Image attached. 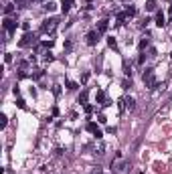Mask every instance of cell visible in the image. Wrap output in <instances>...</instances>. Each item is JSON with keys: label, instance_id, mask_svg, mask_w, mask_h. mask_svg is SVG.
I'll list each match as a JSON object with an SVG mask.
<instances>
[{"label": "cell", "instance_id": "6da1fadb", "mask_svg": "<svg viewBox=\"0 0 172 174\" xmlns=\"http://www.w3.org/2000/svg\"><path fill=\"white\" fill-rule=\"evenodd\" d=\"M112 170H113V174H130L132 164H130L128 158H122V156L118 154V158L112 162Z\"/></svg>", "mask_w": 172, "mask_h": 174}, {"label": "cell", "instance_id": "7a4b0ae2", "mask_svg": "<svg viewBox=\"0 0 172 174\" xmlns=\"http://www.w3.org/2000/svg\"><path fill=\"white\" fill-rule=\"evenodd\" d=\"M142 77H144V83H146L148 89H156V87H158V81L154 77V69H146Z\"/></svg>", "mask_w": 172, "mask_h": 174}, {"label": "cell", "instance_id": "3957f363", "mask_svg": "<svg viewBox=\"0 0 172 174\" xmlns=\"http://www.w3.org/2000/svg\"><path fill=\"white\" fill-rule=\"evenodd\" d=\"M57 22H59L57 18H47V20H43V22H41V33H43V34L53 33L55 28H57Z\"/></svg>", "mask_w": 172, "mask_h": 174}, {"label": "cell", "instance_id": "277c9868", "mask_svg": "<svg viewBox=\"0 0 172 174\" xmlns=\"http://www.w3.org/2000/svg\"><path fill=\"white\" fill-rule=\"evenodd\" d=\"M34 43H37V34L27 33L22 37V40H20V47H28V45H34Z\"/></svg>", "mask_w": 172, "mask_h": 174}, {"label": "cell", "instance_id": "5b68a950", "mask_svg": "<svg viewBox=\"0 0 172 174\" xmlns=\"http://www.w3.org/2000/svg\"><path fill=\"white\" fill-rule=\"evenodd\" d=\"M87 132H91L93 136H95V138H101V130L99 127H97V124H93V121H89V124H87Z\"/></svg>", "mask_w": 172, "mask_h": 174}, {"label": "cell", "instance_id": "8992f818", "mask_svg": "<svg viewBox=\"0 0 172 174\" xmlns=\"http://www.w3.org/2000/svg\"><path fill=\"white\" fill-rule=\"evenodd\" d=\"M4 28L12 34L14 31H16V22H14V20H10V18H4Z\"/></svg>", "mask_w": 172, "mask_h": 174}, {"label": "cell", "instance_id": "52a82bcc", "mask_svg": "<svg viewBox=\"0 0 172 174\" xmlns=\"http://www.w3.org/2000/svg\"><path fill=\"white\" fill-rule=\"evenodd\" d=\"M97 37H99V33H97V31L87 33V45H95V43H97Z\"/></svg>", "mask_w": 172, "mask_h": 174}, {"label": "cell", "instance_id": "ba28073f", "mask_svg": "<svg viewBox=\"0 0 172 174\" xmlns=\"http://www.w3.org/2000/svg\"><path fill=\"white\" fill-rule=\"evenodd\" d=\"M156 24H158V27H164L166 24V18H164V12H162V10H156Z\"/></svg>", "mask_w": 172, "mask_h": 174}, {"label": "cell", "instance_id": "9c48e42d", "mask_svg": "<svg viewBox=\"0 0 172 174\" xmlns=\"http://www.w3.org/2000/svg\"><path fill=\"white\" fill-rule=\"evenodd\" d=\"M146 10L148 12H156L158 8H156V0H146Z\"/></svg>", "mask_w": 172, "mask_h": 174}, {"label": "cell", "instance_id": "30bf717a", "mask_svg": "<svg viewBox=\"0 0 172 174\" xmlns=\"http://www.w3.org/2000/svg\"><path fill=\"white\" fill-rule=\"evenodd\" d=\"M124 103H126V109H130V111L136 107V101H134V97H124Z\"/></svg>", "mask_w": 172, "mask_h": 174}, {"label": "cell", "instance_id": "8fae6325", "mask_svg": "<svg viewBox=\"0 0 172 174\" xmlns=\"http://www.w3.org/2000/svg\"><path fill=\"white\" fill-rule=\"evenodd\" d=\"M107 27H109V20H99V24H97V33H105Z\"/></svg>", "mask_w": 172, "mask_h": 174}, {"label": "cell", "instance_id": "7c38bea8", "mask_svg": "<svg viewBox=\"0 0 172 174\" xmlns=\"http://www.w3.org/2000/svg\"><path fill=\"white\" fill-rule=\"evenodd\" d=\"M61 2H63V12H69L73 6V0H61Z\"/></svg>", "mask_w": 172, "mask_h": 174}, {"label": "cell", "instance_id": "4fadbf2b", "mask_svg": "<svg viewBox=\"0 0 172 174\" xmlns=\"http://www.w3.org/2000/svg\"><path fill=\"white\" fill-rule=\"evenodd\" d=\"M97 103H101V105H107V103H105V93H103V91H97Z\"/></svg>", "mask_w": 172, "mask_h": 174}, {"label": "cell", "instance_id": "5bb4252c", "mask_svg": "<svg viewBox=\"0 0 172 174\" xmlns=\"http://www.w3.org/2000/svg\"><path fill=\"white\" fill-rule=\"evenodd\" d=\"M148 45H150V40H148V39H144V40H140V51H144V49L148 47Z\"/></svg>", "mask_w": 172, "mask_h": 174}, {"label": "cell", "instance_id": "9a60e30c", "mask_svg": "<svg viewBox=\"0 0 172 174\" xmlns=\"http://www.w3.org/2000/svg\"><path fill=\"white\" fill-rule=\"evenodd\" d=\"M45 8H47V10H55V8H57V4L49 0V2H47V4H45Z\"/></svg>", "mask_w": 172, "mask_h": 174}, {"label": "cell", "instance_id": "2e32d148", "mask_svg": "<svg viewBox=\"0 0 172 174\" xmlns=\"http://www.w3.org/2000/svg\"><path fill=\"white\" fill-rule=\"evenodd\" d=\"M14 12V6L12 4H6V8H4V14H12Z\"/></svg>", "mask_w": 172, "mask_h": 174}, {"label": "cell", "instance_id": "e0dca14e", "mask_svg": "<svg viewBox=\"0 0 172 174\" xmlns=\"http://www.w3.org/2000/svg\"><path fill=\"white\" fill-rule=\"evenodd\" d=\"M126 14H128V16H134V14H136V8H134V6H128V8H126Z\"/></svg>", "mask_w": 172, "mask_h": 174}, {"label": "cell", "instance_id": "ac0fdd59", "mask_svg": "<svg viewBox=\"0 0 172 174\" xmlns=\"http://www.w3.org/2000/svg\"><path fill=\"white\" fill-rule=\"evenodd\" d=\"M85 101H87V91H83V93L79 95V103H83V105H85Z\"/></svg>", "mask_w": 172, "mask_h": 174}, {"label": "cell", "instance_id": "d6986e66", "mask_svg": "<svg viewBox=\"0 0 172 174\" xmlns=\"http://www.w3.org/2000/svg\"><path fill=\"white\" fill-rule=\"evenodd\" d=\"M107 45H109L112 49H118V45H115V39H112V37L107 39Z\"/></svg>", "mask_w": 172, "mask_h": 174}, {"label": "cell", "instance_id": "ffe728a7", "mask_svg": "<svg viewBox=\"0 0 172 174\" xmlns=\"http://www.w3.org/2000/svg\"><path fill=\"white\" fill-rule=\"evenodd\" d=\"M89 174H103V170H101V168L97 166V168H93V170H91V172H89Z\"/></svg>", "mask_w": 172, "mask_h": 174}, {"label": "cell", "instance_id": "44dd1931", "mask_svg": "<svg viewBox=\"0 0 172 174\" xmlns=\"http://www.w3.org/2000/svg\"><path fill=\"white\" fill-rule=\"evenodd\" d=\"M67 87H69V89H77V83H73V81H67Z\"/></svg>", "mask_w": 172, "mask_h": 174}, {"label": "cell", "instance_id": "7402d4cb", "mask_svg": "<svg viewBox=\"0 0 172 174\" xmlns=\"http://www.w3.org/2000/svg\"><path fill=\"white\" fill-rule=\"evenodd\" d=\"M10 61H12V55L6 53V55H4V63H10Z\"/></svg>", "mask_w": 172, "mask_h": 174}, {"label": "cell", "instance_id": "603a6c76", "mask_svg": "<svg viewBox=\"0 0 172 174\" xmlns=\"http://www.w3.org/2000/svg\"><path fill=\"white\" fill-rule=\"evenodd\" d=\"M0 126H2V127L6 126V115H0Z\"/></svg>", "mask_w": 172, "mask_h": 174}, {"label": "cell", "instance_id": "cb8c5ba5", "mask_svg": "<svg viewBox=\"0 0 172 174\" xmlns=\"http://www.w3.org/2000/svg\"><path fill=\"white\" fill-rule=\"evenodd\" d=\"M27 2H28V0H14V4H18V6H24Z\"/></svg>", "mask_w": 172, "mask_h": 174}, {"label": "cell", "instance_id": "d4e9b609", "mask_svg": "<svg viewBox=\"0 0 172 174\" xmlns=\"http://www.w3.org/2000/svg\"><path fill=\"white\" fill-rule=\"evenodd\" d=\"M16 103H18V107H20V109H24V107H27V103H24V101H22V99H18V101H16Z\"/></svg>", "mask_w": 172, "mask_h": 174}, {"label": "cell", "instance_id": "484cf974", "mask_svg": "<svg viewBox=\"0 0 172 174\" xmlns=\"http://www.w3.org/2000/svg\"><path fill=\"white\" fill-rule=\"evenodd\" d=\"M168 14H170V22H172V6H170V10H168Z\"/></svg>", "mask_w": 172, "mask_h": 174}]
</instances>
